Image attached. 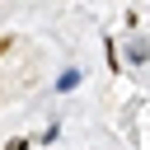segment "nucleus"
<instances>
[{
	"instance_id": "1",
	"label": "nucleus",
	"mask_w": 150,
	"mask_h": 150,
	"mask_svg": "<svg viewBox=\"0 0 150 150\" xmlns=\"http://www.w3.org/2000/svg\"><path fill=\"white\" fill-rule=\"evenodd\" d=\"M9 47H14V38H0V56H5V52H9Z\"/></svg>"
},
{
	"instance_id": "2",
	"label": "nucleus",
	"mask_w": 150,
	"mask_h": 150,
	"mask_svg": "<svg viewBox=\"0 0 150 150\" xmlns=\"http://www.w3.org/2000/svg\"><path fill=\"white\" fill-rule=\"evenodd\" d=\"M5 150H28V141H9V145H5Z\"/></svg>"
}]
</instances>
